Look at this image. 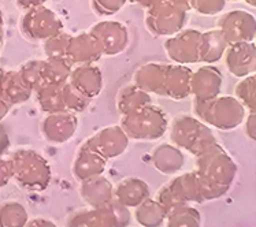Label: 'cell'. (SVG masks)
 Returning a JSON list of instances; mask_svg holds the SVG:
<instances>
[{
  "instance_id": "23",
  "label": "cell",
  "mask_w": 256,
  "mask_h": 227,
  "mask_svg": "<svg viewBox=\"0 0 256 227\" xmlns=\"http://www.w3.org/2000/svg\"><path fill=\"white\" fill-rule=\"evenodd\" d=\"M151 160L154 167L162 174L172 175L182 169L185 159L178 147L172 144H162L152 151Z\"/></svg>"
},
{
  "instance_id": "46",
  "label": "cell",
  "mask_w": 256,
  "mask_h": 227,
  "mask_svg": "<svg viewBox=\"0 0 256 227\" xmlns=\"http://www.w3.org/2000/svg\"><path fill=\"white\" fill-rule=\"evenodd\" d=\"M232 1H238V0H232Z\"/></svg>"
},
{
  "instance_id": "4",
  "label": "cell",
  "mask_w": 256,
  "mask_h": 227,
  "mask_svg": "<svg viewBox=\"0 0 256 227\" xmlns=\"http://www.w3.org/2000/svg\"><path fill=\"white\" fill-rule=\"evenodd\" d=\"M172 143L178 148L199 156L216 143L214 133L204 122L190 115H178L170 129Z\"/></svg>"
},
{
  "instance_id": "38",
  "label": "cell",
  "mask_w": 256,
  "mask_h": 227,
  "mask_svg": "<svg viewBox=\"0 0 256 227\" xmlns=\"http://www.w3.org/2000/svg\"><path fill=\"white\" fill-rule=\"evenodd\" d=\"M68 227H94V210L77 212L70 219Z\"/></svg>"
},
{
  "instance_id": "22",
  "label": "cell",
  "mask_w": 256,
  "mask_h": 227,
  "mask_svg": "<svg viewBox=\"0 0 256 227\" xmlns=\"http://www.w3.org/2000/svg\"><path fill=\"white\" fill-rule=\"evenodd\" d=\"M114 199L128 208H136L150 199V186L138 178H125L114 190Z\"/></svg>"
},
{
  "instance_id": "33",
  "label": "cell",
  "mask_w": 256,
  "mask_h": 227,
  "mask_svg": "<svg viewBox=\"0 0 256 227\" xmlns=\"http://www.w3.org/2000/svg\"><path fill=\"white\" fill-rule=\"evenodd\" d=\"M2 84H3V89L6 92H8L11 95H16L18 99L24 100L30 95L32 86L25 81L21 73H14V71L7 73L2 78Z\"/></svg>"
},
{
  "instance_id": "34",
  "label": "cell",
  "mask_w": 256,
  "mask_h": 227,
  "mask_svg": "<svg viewBox=\"0 0 256 227\" xmlns=\"http://www.w3.org/2000/svg\"><path fill=\"white\" fill-rule=\"evenodd\" d=\"M70 37L68 33L60 32L44 41V52L47 58H66Z\"/></svg>"
},
{
  "instance_id": "24",
  "label": "cell",
  "mask_w": 256,
  "mask_h": 227,
  "mask_svg": "<svg viewBox=\"0 0 256 227\" xmlns=\"http://www.w3.org/2000/svg\"><path fill=\"white\" fill-rule=\"evenodd\" d=\"M116 108L118 111L124 115H130L133 112L140 111L144 107L152 104V99L150 93H146V90L138 88L137 85L130 84L124 86L118 92L116 99Z\"/></svg>"
},
{
  "instance_id": "2",
  "label": "cell",
  "mask_w": 256,
  "mask_h": 227,
  "mask_svg": "<svg viewBox=\"0 0 256 227\" xmlns=\"http://www.w3.org/2000/svg\"><path fill=\"white\" fill-rule=\"evenodd\" d=\"M189 10V0H151L146 11V29L156 37H172L184 29Z\"/></svg>"
},
{
  "instance_id": "15",
  "label": "cell",
  "mask_w": 256,
  "mask_h": 227,
  "mask_svg": "<svg viewBox=\"0 0 256 227\" xmlns=\"http://www.w3.org/2000/svg\"><path fill=\"white\" fill-rule=\"evenodd\" d=\"M78 129V118L68 111L50 114L42 123L44 137L50 143L63 144L72 140Z\"/></svg>"
},
{
  "instance_id": "13",
  "label": "cell",
  "mask_w": 256,
  "mask_h": 227,
  "mask_svg": "<svg viewBox=\"0 0 256 227\" xmlns=\"http://www.w3.org/2000/svg\"><path fill=\"white\" fill-rule=\"evenodd\" d=\"M224 77L220 71L211 64H206L192 73L190 95L194 101H207L218 97L222 89Z\"/></svg>"
},
{
  "instance_id": "18",
  "label": "cell",
  "mask_w": 256,
  "mask_h": 227,
  "mask_svg": "<svg viewBox=\"0 0 256 227\" xmlns=\"http://www.w3.org/2000/svg\"><path fill=\"white\" fill-rule=\"evenodd\" d=\"M192 70L184 64H168L164 75V96L172 100H182L190 95Z\"/></svg>"
},
{
  "instance_id": "3",
  "label": "cell",
  "mask_w": 256,
  "mask_h": 227,
  "mask_svg": "<svg viewBox=\"0 0 256 227\" xmlns=\"http://www.w3.org/2000/svg\"><path fill=\"white\" fill-rule=\"evenodd\" d=\"M194 112L206 125L220 130H233L246 119V107L234 96H218L212 100L194 101Z\"/></svg>"
},
{
  "instance_id": "41",
  "label": "cell",
  "mask_w": 256,
  "mask_h": 227,
  "mask_svg": "<svg viewBox=\"0 0 256 227\" xmlns=\"http://www.w3.org/2000/svg\"><path fill=\"white\" fill-rule=\"evenodd\" d=\"M11 174L12 173H11V167H8V164L0 163V186L4 185Z\"/></svg>"
},
{
  "instance_id": "35",
  "label": "cell",
  "mask_w": 256,
  "mask_h": 227,
  "mask_svg": "<svg viewBox=\"0 0 256 227\" xmlns=\"http://www.w3.org/2000/svg\"><path fill=\"white\" fill-rule=\"evenodd\" d=\"M21 75L25 78L32 89H38L44 85V60L28 62L21 70Z\"/></svg>"
},
{
  "instance_id": "25",
  "label": "cell",
  "mask_w": 256,
  "mask_h": 227,
  "mask_svg": "<svg viewBox=\"0 0 256 227\" xmlns=\"http://www.w3.org/2000/svg\"><path fill=\"white\" fill-rule=\"evenodd\" d=\"M229 44L220 29H212L202 33L199 48V62L211 64L218 62L225 55Z\"/></svg>"
},
{
  "instance_id": "9",
  "label": "cell",
  "mask_w": 256,
  "mask_h": 227,
  "mask_svg": "<svg viewBox=\"0 0 256 227\" xmlns=\"http://www.w3.org/2000/svg\"><path fill=\"white\" fill-rule=\"evenodd\" d=\"M89 34L94 38L102 56H115L125 51L129 33L124 23L118 21H100L90 27Z\"/></svg>"
},
{
  "instance_id": "45",
  "label": "cell",
  "mask_w": 256,
  "mask_h": 227,
  "mask_svg": "<svg viewBox=\"0 0 256 227\" xmlns=\"http://www.w3.org/2000/svg\"><path fill=\"white\" fill-rule=\"evenodd\" d=\"M246 3H248L250 5H252V7H256V0H244Z\"/></svg>"
},
{
  "instance_id": "17",
  "label": "cell",
  "mask_w": 256,
  "mask_h": 227,
  "mask_svg": "<svg viewBox=\"0 0 256 227\" xmlns=\"http://www.w3.org/2000/svg\"><path fill=\"white\" fill-rule=\"evenodd\" d=\"M68 82L86 99L92 100L98 97L103 89V74L94 64L76 66L68 77Z\"/></svg>"
},
{
  "instance_id": "5",
  "label": "cell",
  "mask_w": 256,
  "mask_h": 227,
  "mask_svg": "<svg viewBox=\"0 0 256 227\" xmlns=\"http://www.w3.org/2000/svg\"><path fill=\"white\" fill-rule=\"evenodd\" d=\"M168 116L156 106L144 107L130 115H124L120 127L126 136L140 141H154L160 138L168 130Z\"/></svg>"
},
{
  "instance_id": "30",
  "label": "cell",
  "mask_w": 256,
  "mask_h": 227,
  "mask_svg": "<svg viewBox=\"0 0 256 227\" xmlns=\"http://www.w3.org/2000/svg\"><path fill=\"white\" fill-rule=\"evenodd\" d=\"M236 97L250 112H256V73L236 85Z\"/></svg>"
},
{
  "instance_id": "12",
  "label": "cell",
  "mask_w": 256,
  "mask_h": 227,
  "mask_svg": "<svg viewBox=\"0 0 256 227\" xmlns=\"http://www.w3.org/2000/svg\"><path fill=\"white\" fill-rule=\"evenodd\" d=\"M104 159H114L125 152L129 145V137L120 126H108L94 133L84 144Z\"/></svg>"
},
{
  "instance_id": "43",
  "label": "cell",
  "mask_w": 256,
  "mask_h": 227,
  "mask_svg": "<svg viewBox=\"0 0 256 227\" xmlns=\"http://www.w3.org/2000/svg\"><path fill=\"white\" fill-rule=\"evenodd\" d=\"M128 1H130L133 4H138L142 5V7H146V8L150 5V3H151V0H128Z\"/></svg>"
},
{
  "instance_id": "21",
  "label": "cell",
  "mask_w": 256,
  "mask_h": 227,
  "mask_svg": "<svg viewBox=\"0 0 256 227\" xmlns=\"http://www.w3.org/2000/svg\"><path fill=\"white\" fill-rule=\"evenodd\" d=\"M106 166H107V159L82 145L73 163V174L77 180L82 182L98 175H103Z\"/></svg>"
},
{
  "instance_id": "39",
  "label": "cell",
  "mask_w": 256,
  "mask_h": 227,
  "mask_svg": "<svg viewBox=\"0 0 256 227\" xmlns=\"http://www.w3.org/2000/svg\"><path fill=\"white\" fill-rule=\"evenodd\" d=\"M246 133L251 140L256 141V112H251L246 119Z\"/></svg>"
},
{
  "instance_id": "32",
  "label": "cell",
  "mask_w": 256,
  "mask_h": 227,
  "mask_svg": "<svg viewBox=\"0 0 256 227\" xmlns=\"http://www.w3.org/2000/svg\"><path fill=\"white\" fill-rule=\"evenodd\" d=\"M62 96L66 111L73 112V114L84 111L85 108L89 106V103H90V100L86 99L82 93H80L78 90L76 89L68 81L63 84Z\"/></svg>"
},
{
  "instance_id": "40",
  "label": "cell",
  "mask_w": 256,
  "mask_h": 227,
  "mask_svg": "<svg viewBox=\"0 0 256 227\" xmlns=\"http://www.w3.org/2000/svg\"><path fill=\"white\" fill-rule=\"evenodd\" d=\"M47 0H16L18 5L21 8H25V10H32V8H36V7H40V5H44Z\"/></svg>"
},
{
  "instance_id": "27",
  "label": "cell",
  "mask_w": 256,
  "mask_h": 227,
  "mask_svg": "<svg viewBox=\"0 0 256 227\" xmlns=\"http://www.w3.org/2000/svg\"><path fill=\"white\" fill-rule=\"evenodd\" d=\"M62 85L46 84L37 89L38 104L42 106V111L48 114H56V112L66 111L62 96Z\"/></svg>"
},
{
  "instance_id": "10",
  "label": "cell",
  "mask_w": 256,
  "mask_h": 227,
  "mask_svg": "<svg viewBox=\"0 0 256 227\" xmlns=\"http://www.w3.org/2000/svg\"><path fill=\"white\" fill-rule=\"evenodd\" d=\"M220 29L229 45L252 42L256 37V18L246 10L226 12L220 19Z\"/></svg>"
},
{
  "instance_id": "6",
  "label": "cell",
  "mask_w": 256,
  "mask_h": 227,
  "mask_svg": "<svg viewBox=\"0 0 256 227\" xmlns=\"http://www.w3.org/2000/svg\"><path fill=\"white\" fill-rule=\"evenodd\" d=\"M11 173L25 188L36 192L47 189L51 181L50 164L42 155L33 151H21L16 153L12 160Z\"/></svg>"
},
{
  "instance_id": "1",
  "label": "cell",
  "mask_w": 256,
  "mask_h": 227,
  "mask_svg": "<svg viewBox=\"0 0 256 227\" xmlns=\"http://www.w3.org/2000/svg\"><path fill=\"white\" fill-rule=\"evenodd\" d=\"M194 171L202 190L203 200H214L229 190L237 173V166L220 144L198 156Z\"/></svg>"
},
{
  "instance_id": "36",
  "label": "cell",
  "mask_w": 256,
  "mask_h": 227,
  "mask_svg": "<svg viewBox=\"0 0 256 227\" xmlns=\"http://www.w3.org/2000/svg\"><path fill=\"white\" fill-rule=\"evenodd\" d=\"M228 0H189L190 10L202 15H216L224 11Z\"/></svg>"
},
{
  "instance_id": "47",
  "label": "cell",
  "mask_w": 256,
  "mask_h": 227,
  "mask_svg": "<svg viewBox=\"0 0 256 227\" xmlns=\"http://www.w3.org/2000/svg\"><path fill=\"white\" fill-rule=\"evenodd\" d=\"M255 38H256V37H255Z\"/></svg>"
},
{
  "instance_id": "31",
  "label": "cell",
  "mask_w": 256,
  "mask_h": 227,
  "mask_svg": "<svg viewBox=\"0 0 256 227\" xmlns=\"http://www.w3.org/2000/svg\"><path fill=\"white\" fill-rule=\"evenodd\" d=\"M26 221V211L20 204L11 203L0 208V227H25Z\"/></svg>"
},
{
  "instance_id": "7",
  "label": "cell",
  "mask_w": 256,
  "mask_h": 227,
  "mask_svg": "<svg viewBox=\"0 0 256 227\" xmlns=\"http://www.w3.org/2000/svg\"><path fill=\"white\" fill-rule=\"evenodd\" d=\"M158 201L164 206L168 211L188 206L189 203H203L196 173H186L170 181L158 193Z\"/></svg>"
},
{
  "instance_id": "26",
  "label": "cell",
  "mask_w": 256,
  "mask_h": 227,
  "mask_svg": "<svg viewBox=\"0 0 256 227\" xmlns=\"http://www.w3.org/2000/svg\"><path fill=\"white\" fill-rule=\"evenodd\" d=\"M168 211L158 200L146 199L136 207L134 217L142 227H160L168 218Z\"/></svg>"
},
{
  "instance_id": "16",
  "label": "cell",
  "mask_w": 256,
  "mask_h": 227,
  "mask_svg": "<svg viewBox=\"0 0 256 227\" xmlns=\"http://www.w3.org/2000/svg\"><path fill=\"white\" fill-rule=\"evenodd\" d=\"M102 58L98 44L89 32H82L72 36L68 41L66 59L72 66H82V64H94Z\"/></svg>"
},
{
  "instance_id": "37",
  "label": "cell",
  "mask_w": 256,
  "mask_h": 227,
  "mask_svg": "<svg viewBox=\"0 0 256 227\" xmlns=\"http://www.w3.org/2000/svg\"><path fill=\"white\" fill-rule=\"evenodd\" d=\"M128 0H90L92 8L99 15H114L126 4Z\"/></svg>"
},
{
  "instance_id": "20",
  "label": "cell",
  "mask_w": 256,
  "mask_h": 227,
  "mask_svg": "<svg viewBox=\"0 0 256 227\" xmlns=\"http://www.w3.org/2000/svg\"><path fill=\"white\" fill-rule=\"evenodd\" d=\"M80 193L84 201L92 208L106 206L114 199V188L111 182L103 175H98L81 182Z\"/></svg>"
},
{
  "instance_id": "8",
  "label": "cell",
  "mask_w": 256,
  "mask_h": 227,
  "mask_svg": "<svg viewBox=\"0 0 256 227\" xmlns=\"http://www.w3.org/2000/svg\"><path fill=\"white\" fill-rule=\"evenodd\" d=\"M24 34L30 40L47 41L58 33L63 32V23L60 18L46 5L28 10L21 22Z\"/></svg>"
},
{
  "instance_id": "42",
  "label": "cell",
  "mask_w": 256,
  "mask_h": 227,
  "mask_svg": "<svg viewBox=\"0 0 256 227\" xmlns=\"http://www.w3.org/2000/svg\"><path fill=\"white\" fill-rule=\"evenodd\" d=\"M28 227H58L56 225L51 221H47V219H34L32 221Z\"/></svg>"
},
{
  "instance_id": "11",
  "label": "cell",
  "mask_w": 256,
  "mask_h": 227,
  "mask_svg": "<svg viewBox=\"0 0 256 227\" xmlns=\"http://www.w3.org/2000/svg\"><path fill=\"white\" fill-rule=\"evenodd\" d=\"M202 33L194 29H182L164 41V51L176 64H194L199 62Z\"/></svg>"
},
{
  "instance_id": "29",
  "label": "cell",
  "mask_w": 256,
  "mask_h": 227,
  "mask_svg": "<svg viewBox=\"0 0 256 227\" xmlns=\"http://www.w3.org/2000/svg\"><path fill=\"white\" fill-rule=\"evenodd\" d=\"M168 227H200V215L194 208L182 206L168 211Z\"/></svg>"
},
{
  "instance_id": "19",
  "label": "cell",
  "mask_w": 256,
  "mask_h": 227,
  "mask_svg": "<svg viewBox=\"0 0 256 227\" xmlns=\"http://www.w3.org/2000/svg\"><path fill=\"white\" fill-rule=\"evenodd\" d=\"M168 64L146 63L140 66L133 75V84L146 90V93L164 96V75H166Z\"/></svg>"
},
{
  "instance_id": "44",
  "label": "cell",
  "mask_w": 256,
  "mask_h": 227,
  "mask_svg": "<svg viewBox=\"0 0 256 227\" xmlns=\"http://www.w3.org/2000/svg\"><path fill=\"white\" fill-rule=\"evenodd\" d=\"M2 41H3V18H2V12H0V47H2Z\"/></svg>"
},
{
  "instance_id": "28",
  "label": "cell",
  "mask_w": 256,
  "mask_h": 227,
  "mask_svg": "<svg viewBox=\"0 0 256 227\" xmlns=\"http://www.w3.org/2000/svg\"><path fill=\"white\" fill-rule=\"evenodd\" d=\"M73 66L66 58H47L44 60V85L68 82Z\"/></svg>"
},
{
  "instance_id": "14",
  "label": "cell",
  "mask_w": 256,
  "mask_h": 227,
  "mask_svg": "<svg viewBox=\"0 0 256 227\" xmlns=\"http://www.w3.org/2000/svg\"><path fill=\"white\" fill-rule=\"evenodd\" d=\"M226 67L232 75L246 78L256 73V45L254 42H240L229 45L225 52Z\"/></svg>"
}]
</instances>
